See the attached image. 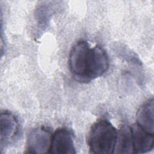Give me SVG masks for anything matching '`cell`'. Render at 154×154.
<instances>
[{
	"label": "cell",
	"instance_id": "6da1fadb",
	"mask_svg": "<svg viewBox=\"0 0 154 154\" xmlns=\"http://www.w3.org/2000/svg\"><path fill=\"white\" fill-rule=\"evenodd\" d=\"M69 66L77 81L87 82L105 73L109 67V59L101 46L91 48L87 42L80 40L70 50Z\"/></svg>",
	"mask_w": 154,
	"mask_h": 154
},
{
	"label": "cell",
	"instance_id": "7a4b0ae2",
	"mask_svg": "<svg viewBox=\"0 0 154 154\" xmlns=\"http://www.w3.org/2000/svg\"><path fill=\"white\" fill-rule=\"evenodd\" d=\"M117 134V129L107 120L96 122L87 138L90 152L96 154L113 153Z\"/></svg>",
	"mask_w": 154,
	"mask_h": 154
},
{
	"label": "cell",
	"instance_id": "3957f363",
	"mask_svg": "<svg viewBox=\"0 0 154 154\" xmlns=\"http://www.w3.org/2000/svg\"><path fill=\"white\" fill-rule=\"evenodd\" d=\"M52 134L45 127L31 130L27 137L26 152L29 153H49Z\"/></svg>",
	"mask_w": 154,
	"mask_h": 154
},
{
	"label": "cell",
	"instance_id": "277c9868",
	"mask_svg": "<svg viewBox=\"0 0 154 154\" xmlns=\"http://www.w3.org/2000/svg\"><path fill=\"white\" fill-rule=\"evenodd\" d=\"M49 153H76L73 135L70 129L66 128H61L54 132L52 137Z\"/></svg>",
	"mask_w": 154,
	"mask_h": 154
},
{
	"label": "cell",
	"instance_id": "5b68a950",
	"mask_svg": "<svg viewBox=\"0 0 154 154\" xmlns=\"http://www.w3.org/2000/svg\"><path fill=\"white\" fill-rule=\"evenodd\" d=\"M0 127L1 147L2 148L17 137L19 132V123L13 114L5 111L1 114Z\"/></svg>",
	"mask_w": 154,
	"mask_h": 154
},
{
	"label": "cell",
	"instance_id": "8992f818",
	"mask_svg": "<svg viewBox=\"0 0 154 154\" xmlns=\"http://www.w3.org/2000/svg\"><path fill=\"white\" fill-rule=\"evenodd\" d=\"M133 150L135 153H144L153 149V134L144 130L137 123L131 126Z\"/></svg>",
	"mask_w": 154,
	"mask_h": 154
},
{
	"label": "cell",
	"instance_id": "52a82bcc",
	"mask_svg": "<svg viewBox=\"0 0 154 154\" xmlns=\"http://www.w3.org/2000/svg\"><path fill=\"white\" fill-rule=\"evenodd\" d=\"M154 100L152 97L144 102L138 108L137 114V124L149 133L154 132Z\"/></svg>",
	"mask_w": 154,
	"mask_h": 154
},
{
	"label": "cell",
	"instance_id": "ba28073f",
	"mask_svg": "<svg viewBox=\"0 0 154 154\" xmlns=\"http://www.w3.org/2000/svg\"><path fill=\"white\" fill-rule=\"evenodd\" d=\"M134 153L131 126H122L117 131L113 153L129 154Z\"/></svg>",
	"mask_w": 154,
	"mask_h": 154
}]
</instances>
